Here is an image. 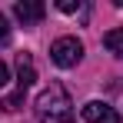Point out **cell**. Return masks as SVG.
<instances>
[{"label":"cell","instance_id":"cell-4","mask_svg":"<svg viewBox=\"0 0 123 123\" xmlns=\"http://www.w3.org/2000/svg\"><path fill=\"white\" fill-rule=\"evenodd\" d=\"M13 13H17L20 23H40L43 13H47V7H43L40 0H17L13 3Z\"/></svg>","mask_w":123,"mask_h":123},{"label":"cell","instance_id":"cell-9","mask_svg":"<svg viewBox=\"0 0 123 123\" xmlns=\"http://www.w3.org/2000/svg\"><path fill=\"white\" fill-rule=\"evenodd\" d=\"M3 40H10V23H7V17L0 13V43Z\"/></svg>","mask_w":123,"mask_h":123},{"label":"cell","instance_id":"cell-7","mask_svg":"<svg viewBox=\"0 0 123 123\" xmlns=\"http://www.w3.org/2000/svg\"><path fill=\"white\" fill-rule=\"evenodd\" d=\"M20 103H23V90H17V93H10V97L0 103V106H3V110H17Z\"/></svg>","mask_w":123,"mask_h":123},{"label":"cell","instance_id":"cell-5","mask_svg":"<svg viewBox=\"0 0 123 123\" xmlns=\"http://www.w3.org/2000/svg\"><path fill=\"white\" fill-rule=\"evenodd\" d=\"M33 83H37L33 60H30V53H20V57H17V90L27 93V86H33Z\"/></svg>","mask_w":123,"mask_h":123},{"label":"cell","instance_id":"cell-1","mask_svg":"<svg viewBox=\"0 0 123 123\" xmlns=\"http://www.w3.org/2000/svg\"><path fill=\"white\" fill-rule=\"evenodd\" d=\"M37 117L40 123H73V100L63 83H50L37 97Z\"/></svg>","mask_w":123,"mask_h":123},{"label":"cell","instance_id":"cell-8","mask_svg":"<svg viewBox=\"0 0 123 123\" xmlns=\"http://www.w3.org/2000/svg\"><path fill=\"white\" fill-rule=\"evenodd\" d=\"M57 7H60L63 13H73V10H77V7H80V0H60V3H57Z\"/></svg>","mask_w":123,"mask_h":123},{"label":"cell","instance_id":"cell-10","mask_svg":"<svg viewBox=\"0 0 123 123\" xmlns=\"http://www.w3.org/2000/svg\"><path fill=\"white\" fill-rule=\"evenodd\" d=\"M7 80H10V70H7V63L0 60V90L7 86Z\"/></svg>","mask_w":123,"mask_h":123},{"label":"cell","instance_id":"cell-2","mask_svg":"<svg viewBox=\"0 0 123 123\" xmlns=\"http://www.w3.org/2000/svg\"><path fill=\"white\" fill-rule=\"evenodd\" d=\"M50 57H53L57 67H77L83 57V43L77 37H57L53 47H50Z\"/></svg>","mask_w":123,"mask_h":123},{"label":"cell","instance_id":"cell-3","mask_svg":"<svg viewBox=\"0 0 123 123\" xmlns=\"http://www.w3.org/2000/svg\"><path fill=\"white\" fill-rule=\"evenodd\" d=\"M80 117H83L86 123H120V113H117L113 106H106V103H100V100L86 103Z\"/></svg>","mask_w":123,"mask_h":123},{"label":"cell","instance_id":"cell-6","mask_svg":"<svg viewBox=\"0 0 123 123\" xmlns=\"http://www.w3.org/2000/svg\"><path fill=\"white\" fill-rule=\"evenodd\" d=\"M103 47H106L110 53L123 57V27H117V30H106V33H103Z\"/></svg>","mask_w":123,"mask_h":123}]
</instances>
